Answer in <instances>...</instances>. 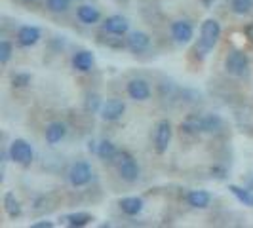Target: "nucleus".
Listing matches in <instances>:
<instances>
[{
	"mask_svg": "<svg viewBox=\"0 0 253 228\" xmlns=\"http://www.w3.org/2000/svg\"><path fill=\"white\" fill-rule=\"evenodd\" d=\"M97 149H99V145H97L95 141H89V143H88V151L89 152H95V154H97Z\"/></svg>",
	"mask_w": 253,
	"mask_h": 228,
	"instance_id": "obj_31",
	"label": "nucleus"
},
{
	"mask_svg": "<svg viewBox=\"0 0 253 228\" xmlns=\"http://www.w3.org/2000/svg\"><path fill=\"white\" fill-rule=\"evenodd\" d=\"M126 113V103L122 99H107L101 107V118L105 122H116Z\"/></svg>",
	"mask_w": 253,
	"mask_h": 228,
	"instance_id": "obj_8",
	"label": "nucleus"
},
{
	"mask_svg": "<svg viewBox=\"0 0 253 228\" xmlns=\"http://www.w3.org/2000/svg\"><path fill=\"white\" fill-rule=\"evenodd\" d=\"M103 29H105V33H109L113 37H122L129 31V21L124 15H109L103 21Z\"/></svg>",
	"mask_w": 253,
	"mask_h": 228,
	"instance_id": "obj_10",
	"label": "nucleus"
},
{
	"mask_svg": "<svg viewBox=\"0 0 253 228\" xmlns=\"http://www.w3.org/2000/svg\"><path fill=\"white\" fill-rule=\"evenodd\" d=\"M25 2H37V0H25Z\"/></svg>",
	"mask_w": 253,
	"mask_h": 228,
	"instance_id": "obj_34",
	"label": "nucleus"
},
{
	"mask_svg": "<svg viewBox=\"0 0 253 228\" xmlns=\"http://www.w3.org/2000/svg\"><path fill=\"white\" fill-rule=\"evenodd\" d=\"M116 165H118V173L120 177L124 179L126 183H135L139 179V164L137 160L129 154L127 151L118 152V158H116Z\"/></svg>",
	"mask_w": 253,
	"mask_h": 228,
	"instance_id": "obj_3",
	"label": "nucleus"
},
{
	"mask_svg": "<svg viewBox=\"0 0 253 228\" xmlns=\"http://www.w3.org/2000/svg\"><path fill=\"white\" fill-rule=\"evenodd\" d=\"M2 203H4V211H6V215L10 217V219H19V217H21L23 207H21V202L15 198V194H13V192L8 190V192L4 194Z\"/></svg>",
	"mask_w": 253,
	"mask_h": 228,
	"instance_id": "obj_17",
	"label": "nucleus"
},
{
	"mask_svg": "<svg viewBox=\"0 0 253 228\" xmlns=\"http://www.w3.org/2000/svg\"><path fill=\"white\" fill-rule=\"evenodd\" d=\"M76 17H78L84 25H95V23H99V19H101V12H99L95 6H91V4H82V6L76 8Z\"/></svg>",
	"mask_w": 253,
	"mask_h": 228,
	"instance_id": "obj_13",
	"label": "nucleus"
},
{
	"mask_svg": "<svg viewBox=\"0 0 253 228\" xmlns=\"http://www.w3.org/2000/svg\"><path fill=\"white\" fill-rule=\"evenodd\" d=\"M228 190L236 196V200L242 202L244 205H248V207H253V192L252 189H242L238 185H228Z\"/></svg>",
	"mask_w": 253,
	"mask_h": 228,
	"instance_id": "obj_23",
	"label": "nucleus"
},
{
	"mask_svg": "<svg viewBox=\"0 0 253 228\" xmlns=\"http://www.w3.org/2000/svg\"><path fill=\"white\" fill-rule=\"evenodd\" d=\"M211 202V194L206 190H190L187 194V203L194 209H206Z\"/></svg>",
	"mask_w": 253,
	"mask_h": 228,
	"instance_id": "obj_18",
	"label": "nucleus"
},
{
	"mask_svg": "<svg viewBox=\"0 0 253 228\" xmlns=\"http://www.w3.org/2000/svg\"><path fill=\"white\" fill-rule=\"evenodd\" d=\"M126 46L133 53H143V51L149 50V46H151V37L147 33H143V31H133L127 37Z\"/></svg>",
	"mask_w": 253,
	"mask_h": 228,
	"instance_id": "obj_11",
	"label": "nucleus"
},
{
	"mask_svg": "<svg viewBox=\"0 0 253 228\" xmlns=\"http://www.w3.org/2000/svg\"><path fill=\"white\" fill-rule=\"evenodd\" d=\"M127 95L133 99V101H147L151 97V86L145 78H133L127 82Z\"/></svg>",
	"mask_w": 253,
	"mask_h": 228,
	"instance_id": "obj_9",
	"label": "nucleus"
},
{
	"mask_svg": "<svg viewBox=\"0 0 253 228\" xmlns=\"http://www.w3.org/2000/svg\"><path fill=\"white\" fill-rule=\"evenodd\" d=\"M181 129H183L187 135L204 133V114H189V116L183 120Z\"/></svg>",
	"mask_w": 253,
	"mask_h": 228,
	"instance_id": "obj_15",
	"label": "nucleus"
},
{
	"mask_svg": "<svg viewBox=\"0 0 253 228\" xmlns=\"http://www.w3.org/2000/svg\"><path fill=\"white\" fill-rule=\"evenodd\" d=\"M91 165L88 162H84V160H80V162H75V164L71 165V169H69V183L75 187V189H82V187H86L89 181H91Z\"/></svg>",
	"mask_w": 253,
	"mask_h": 228,
	"instance_id": "obj_5",
	"label": "nucleus"
},
{
	"mask_svg": "<svg viewBox=\"0 0 253 228\" xmlns=\"http://www.w3.org/2000/svg\"><path fill=\"white\" fill-rule=\"evenodd\" d=\"M248 69H250V57L248 53L242 50L230 51L225 59V71L232 76H244L248 75Z\"/></svg>",
	"mask_w": 253,
	"mask_h": 228,
	"instance_id": "obj_4",
	"label": "nucleus"
},
{
	"mask_svg": "<svg viewBox=\"0 0 253 228\" xmlns=\"http://www.w3.org/2000/svg\"><path fill=\"white\" fill-rule=\"evenodd\" d=\"M97 156L101 158L103 162H109V164H113L116 162V158H118V149H116V145H114L113 141H101L99 143V149H97Z\"/></svg>",
	"mask_w": 253,
	"mask_h": 228,
	"instance_id": "obj_20",
	"label": "nucleus"
},
{
	"mask_svg": "<svg viewBox=\"0 0 253 228\" xmlns=\"http://www.w3.org/2000/svg\"><path fill=\"white\" fill-rule=\"evenodd\" d=\"M118 205H120V209H122V213H124V215L135 217L143 211L145 202H143L141 198H137V196H129V198H122Z\"/></svg>",
	"mask_w": 253,
	"mask_h": 228,
	"instance_id": "obj_16",
	"label": "nucleus"
},
{
	"mask_svg": "<svg viewBox=\"0 0 253 228\" xmlns=\"http://www.w3.org/2000/svg\"><path fill=\"white\" fill-rule=\"evenodd\" d=\"M93 53L88 50H80L75 53V57H73V67H75L76 71H80V73H88L91 71V67H93Z\"/></svg>",
	"mask_w": 253,
	"mask_h": 228,
	"instance_id": "obj_19",
	"label": "nucleus"
},
{
	"mask_svg": "<svg viewBox=\"0 0 253 228\" xmlns=\"http://www.w3.org/2000/svg\"><path fill=\"white\" fill-rule=\"evenodd\" d=\"M29 84H31V75H27V73H15L12 76L13 88H27Z\"/></svg>",
	"mask_w": 253,
	"mask_h": 228,
	"instance_id": "obj_28",
	"label": "nucleus"
},
{
	"mask_svg": "<svg viewBox=\"0 0 253 228\" xmlns=\"http://www.w3.org/2000/svg\"><path fill=\"white\" fill-rule=\"evenodd\" d=\"M221 38V25L217 19H206L200 27V38H198V46H196V53L206 55L210 50H213Z\"/></svg>",
	"mask_w": 253,
	"mask_h": 228,
	"instance_id": "obj_1",
	"label": "nucleus"
},
{
	"mask_svg": "<svg viewBox=\"0 0 253 228\" xmlns=\"http://www.w3.org/2000/svg\"><path fill=\"white\" fill-rule=\"evenodd\" d=\"M12 51H13L12 44H10L8 40H2V42H0V63L2 65L8 63V61L12 59Z\"/></svg>",
	"mask_w": 253,
	"mask_h": 228,
	"instance_id": "obj_27",
	"label": "nucleus"
},
{
	"mask_svg": "<svg viewBox=\"0 0 253 228\" xmlns=\"http://www.w3.org/2000/svg\"><path fill=\"white\" fill-rule=\"evenodd\" d=\"M244 35H246V38H248L250 42H253V23L244 27Z\"/></svg>",
	"mask_w": 253,
	"mask_h": 228,
	"instance_id": "obj_30",
	"label": "nucleus"
},
{
	"mask_svg": "<svg viewBox=\"0 0 253 228\" xmlns=\"http://www.w3.org/2000/svg\"><path fill=\"white\" fill-rule=\"evenodd\" d=\"M213 2H215V0H202V4L206 6V8H210V6L213 4Z\"/></svg>",
	"mask_w": 253,
	"mask_h": 228,
	"instance_id": "obj_33",
	"label": "nucleus"
},
{
	"mask_svg": "<svg viewBox=\"0 0 253 228\" xmlns=\"http://www.w3.org/2000/svg\"><path fill=\"white\" fill-rule=\"evenodd\" d=\"M65 135H67V126H65L63 122H51L46 126L44 129V137H46V143L48 145H57V143H61L65 139Z\"/></svg>",
	"mask_w": 253,
	"mask_h": 228,
	"instance_id": "obj_14",
	"label": "nucleus"
},
{
	"mask_svg": "<svg viewBox=\"0 0 253 228\" xmlns=\"http://www.w3.org/2000/svg\"><path fill=\"white\" fill-rule=\"evenodd\" d=\"M230 10L238 15H248L253 10V0H230Z\"/></svg>",
	"mask_w": 253,
	"mask_h": 228,
	"instance_id": "obj_24",
	"label": "nucleus"
},
{
	"mask_svg": "<svg viewBox=\"0 0 253 228\" xmlns=\"http://www.w3.org/2000/svg\"><path fill=\"white\" fill-rule=\"evenodd\" d=\"M46 6L48 10L53 13H63L69 10L71 6V0H46Z\"/></svg>",
	"mask_w": 253,
	"mask_h": 228,
	"instance_id": "obj_26",
	"label": "nucleus"
},
{
	"mask_svg": "<svg viewBox=\"0 0 253 228\" xmlns=\"http://www.w3.org/2000/svg\"><path fill=\"white\" fill-rule=\"evenodd\" d=\"M169 31H171V37L177 44H189L192 37H194V27L190 21L187 19H177L169 25Z\"/></svg>",
	"mask_w": 253,
	"mask_h": 228,
	"instance_id": "obj_7",
	"label": "nucleus"
},
{
	"mask_svg": "<svg viewBox=\"0 0 253 228\" xmlns=\"http://www.w3.org/2000/svg\"><path fill=\"white\" fill-rule=\"evenodd\" d=\"M211 173H217L215 177H219V179L225 177V169H219V167H213V169H211Z\"/></svg>",
	"mask_w": 253,
	"mask_h": 228,
	"instance_id": "obj_32",
	"label": "nucleus"
},
{
	"mask_svg": "<svg viewBox=\"0 0 253 228\" xmlns=\"http://www.w3.org/2000/svg\"><path fill=\"white\" fill-rule=\"evenodd\" d=\"M63 221L69 225V227L73 228H82L86 227V225H89L91 221H93V217L89 215V213H86V211H78V213H71V215H65Z\"/></svg>",
	"mask_w": 253,
	"mask_h": 228,
	"instance_id": "obj_21",
	"label": "nucleus"
},
{
	"mask_svg": "<svg viewBox=\"0 0 253 228\" xmlns=\"http://www.w3.org/2000/svg\"><path fill=\"white\" fill-rule=\"evenodd\" d=\"M8 152H10V160L23 167H29L35 160V151L31 143L25 139H13L8 147Z\"/></svg>",
	"mask_w": 253,
	"mask_h": 228,
	"instance_id": "obj_2",
	"label": "nucleus"
},
{
	"mask_svg": "<svg viewBox=\"0 0 253 228\" xmlns=\"http://www.w3.org/2000/svg\"><path fill=\"white\" fill-rule=\"evenodd\" d=\"M103 101L97 93H88L86 95V101H84V109L88 113H101Z\"/></svg>",
	"mask_w": 253,
	"mask_h": 228,
	"instance_id": "obj_25",
	"label": "nucleus"
},
{
	"mask_svg": "<svg viewBox=\"0 0 253 228\" xmlns=\"http://www.w3.org/2000/svg\"><path fill=\"white\" fill-rule=\"evenodd\" d=\"M173 137V129H171V122L169 120H160L154 129V149L158 154H164L169 149V143Z\"/></svg>",
	"mask_w": 253,
	"mask_h": 228,
	"instance_id": "obj_6",
	"label": "nucleus"
},
{
	"mask_svg": "<svg viewBox=\"0 0 253 228\" xmlns=\"http://www.w3.org/2000/svg\"><path fill=\"white\" fill-rule=\"evenodd\" d=\"M31 227L33 228H53L55 225H53V221H38V223H33Z\"/></svg>",
	"mask_w": 253,
	"mask_h": 228,
	"instance_id": "obj_29",
	"label": "nucleus"
},
{
	"mask_svg": "<svg viewBox=\"0 0 253 228\" xmlns=\"http://www.w3.org/2000/svg\"><path fill=\"white\" fill-rule=\"evenodd\" d=\"M40 40V29L35 25H25L17 31V42L23 48H31Z\"/></svg>",
	"mask_w": 253,
	"mask_h": 228,
	"instance_id": "obj_12",
	"label": "nucleus"
},
{
	"mask_svg": "<svg viewBox=\"0 0 253 228\" xmlns=\"http://www.w3.org/2000/svg\"><path fill=\"white\" fill-rule=\"evenodd\" d=\"M223 129V120L219 114H204V133H219Z\"/></svg>",
	"mask_w": 253,
	"mask_h": 228,
	"instance_id": "obj_22",
	"label": "nucleus"
}]
</instances>
